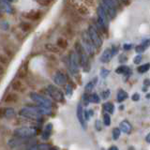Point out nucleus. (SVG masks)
<instances>
[{
	"mask_svg": "<svg viewBox=\"0 0 150 150\" xmlns=\"http://www.w3.org/2000/svg\"><path fill=\"white\" fill-rule=\"evenodd\" d=\"M100 6L105 11L109 20H114L117 15V11L123 9V4L120 0H100Z\"/></svg>",
	"mask_w": 150,
	"mask_h": 150,
	"instance_id": "nucleus-1",
	"label": "nucleus"
},
{
	"mask_svg": "<svg viewBox=\"0 0 150 150\" xmlns=\"http://www.w3.org/2000/svg\"><path fill=\"white\" fill-rule=\"evenodd\" d=\"M74 51L77 54L80 66L86 72L90 70V62H89V56L86 53V51L83 48V46L80 41H76L74 43Z\"/></svg>",
	"mask_w": 150,
	"mask_h": 150,
	"instance_id": "nucleus-2",
	"label": "nucleus"
},
{
	"mask_svg": "<svg viewBox=\"0 0 150 150\" xmlns=\"http://www.w3.org/2000/svg\"><path fill=\"white\" fill-rule=\"evenodd\" d=\"M38 132V129L32 126H23L13 130V137L19 139H29L35 136Z\"/></svg>",
	"mask_w": 150,
	"mask_h": 150,
	"instance_id": "nucleus-3",
	"label": "nucleus"
},
{
	"mask_svg": "<svg viewBox=\"0 0 150 150\" xmlns=\"http://www.w3.org/2000/svg\"><path fill=\"white\" fill-rule=\"evenodd\" d=\"M66 62H67L68 69L69 72L73 76H77L80 71V64L77 57V54L74 50H70L68 56L66 57Z\"/></svg>",
	"mask_w": 150,
	"mask_h": 150,
	"instance_id": "nucleus-4",
	"label": "nucleus"
},
{
	"mask_svg": "<svg viewBox=\"0 0 150 150\" xmlns=\"http://www.w3.org/2000/svg\"><path fill=\"white\" fill-rule=\"evenodd\" d=\"M65 2H66V5H67V7L72 8L73 11H75L83 17L87 16L90 14V11H89L88 7H86V5L83 4L82 2L78 1V0H66Z\"/></svg>",
	"mask_w": 150,
	"mask_h": 150,
	"instance_id": "nucleus-5",
	"label": "nucleus"
},
{
	"mask_svg": "<svg viewBox=\"0 0 150 150\" xmlns=\"http://www.w3.org/2000/svg\"><path fill=\"white\" fill-rule=\"evenodd\" d=\"M81 40H82V46L83 48L86 51V53L87 54L88 56L90 57H93L94 54H95L96 52V48L94 46L93 42L91 41L90 38H89V35L87 33V30H83L81 33Z\"/></svg>",
	"mask_w": 150,
	"mask_h": 150,
	"instance_id": "nucleus-6",
	"label": "nucleus"
},
{
	"mask_svg": "<svg viewBox=\"0 0 150 150\" xmlns=\"http://www.w3.org/2000/svg\"><path fill=\"white\" fill-rule=\"evenodd\" d=\"M87 33H88L91 41L93 42L94 46H95L96 50H100V47L102 46V43H103L102 37L100 34V32L96 29V27L94 26L92 23H90L87 27Z\"/></svg>",
	"mask_w": 150,
	"mask_h": 150,
	"instance_id": "nucleus-7",
	"label": "nucleus"
},
{
	"mask_svg": "<svg viewBox=\"0 0 150 150\" xmlns=\"http://www.w3.org/2000/svg\"><path fill=\"white\" fill-rule=\"evenodd\" d=\"M19 115L23 117V118L30 119V120H39L41 116L32 106L22 108V109L19 111Z\"/></svg>",
	"mask_w": 150,
	"mask_h": 150,
	"instance_id": "nucleus-8",
	"label": "nucleus"
},
{
	"mask_svg": "<svg viewBox=\"0 0 150 150\" xmlns=\"http://www.w3.org/2000/svg\"><path fill=\"white\" fill-rule=\"evenodd\" d=\"M46 92L49 95V97L51 98H53L54 100L57 101V102H61V103H63L65 101L64 94L62 93V91H61L60 89H58L56 86H53V84H49V86H47Z\"/></svg>",
	"mask_w": 150,
	"mask_h": 150,
	"instance_id": "nucleus-9",
	"label": "nucleus"
},
{
	"mask_svg": "<svg viewBox=\"0 0 150 150\" xmlns=\"http://www.w3.org/2000/svg\"><path fill=\"white\" fill-rule=\"evenodd\" d=\"M29 97L33 101L37 103L38 105L48 107V108H52V105H53V103H52V101L50 100H48L46 97L40 95V94H39V93L31 92Z\"/></svg>",
	"mask_w": 150,
	"mask_h": 150,
	"instance_id": "nucleus-10",
	"label": "nucleus"
},
{
	"mask_svg": "<svg viewBox=\"0 0 150 150\" xmlns=\"http://www.w3.org/2000/svg\"><path fill=\"white\" fill-rule=\"evenodd\" d=\"M65 11H66V15L69 18V22L73 23L74 25H77L82 23L83 21V16H81L80 14H78L75 11H73L72 8H70L69 7L65 8Z\"/></svg>",
	"mask_w": 150,
	"mask_h": 150,
	"instance_id": "nucleus-11",
	"label": "nucleus"
},
{
	"mask_svg": "<svg viewBox=\"0 0 150 150\" xmlns=\"http://www.w3.org/2000/svg\"><path fill=\"white\" fill-rule=\"evenodd\" d=\"M53 79H54V83L58 86H65L68 82L67 75L63 71H61V70H57V71L54 73Z\"/></svg>",
	"mask_w": 150,
	"mask_h": 150,
	"instance_id": "nucleus-12",
	"label": "nucleus"
},
{
	"mask_svg": "<svg viewBox=\"0 0 150 150\" xmlns=\"http://www.w3.org/2000/svg\"><path fill=\"white\" fill-rule=\"evenodd\" d=\"M76 114H77V118L79 120L80 125H81V127L83 129H86V119H84V116H83V108L82 102L78 103Z\"/></svg>",
	"mask_w": 150,
	"mask_h": 150,
	"instance_id": "nucleus-13",
	"label": "nucleus"
},
{
	"mask_svg": "<svg viewBox=\"0 0 150 150\" xmlns=\"http://www.w3.org/2000/svg\"><path fill=\"white\" fill-rule=\"evenodd\" d=\"M63 34L67 39H69V40L73 39L75 36V27H74L73 23H69V22L66 23L63 28Z\"/></svg>",
	"mask_w": 150,
	"mask_h": 150,
	"instance_id": "nucleus-14",
	"label": "nucleus"
},
{
	"mask_svg": "<svg viewBox=\"0 0 150 150\" xmlns=\"http://www.w3.org/2000/svg\"><path fill=\"white\" fill-rule=\"evenodd\" d=\"M11 88L15 92H19V93H25L26 90V87L25 86V84L23 83V82L20 79H16V80H14V81H12Z\"/></svg>",
	"mask_w": 150,
	"mask_h": 150,
	"instance_id": "nucleus-15",
	"label": "nucleus"
},
{
	"mask_svg": "<svg viewBox=\"0 0 150 150\" xmlns=\"http://www.w3.org/2000/svg\"><path fill=\"white\" fill-rule=\"evenodd\" d=\"M23 17L30 21H39L42 17V12L40 11H33L25 13V15H23Z\"/></svg>",
	"mask_w": 150,
	"mask_h": 150,
	"instance_id": "nucleus-16",
	"label": "nucleus"
},
{
	"mask_svg": "<svg viewBox=\"0 0 150 150\" xmlns=\"http://www.w3.org/2000/svg\"><path fill=\"white\" fill-rule=\"evenodd\" d=\"M19 95L15 92H11L7 94L6 96L4 97V102L5 103H8V104H11V103H16L19 100Z\"/></svg>",
	"mask_w": 150,
	"mask_h": 150,
	"instance_id": "nucleus-17",
	"label": "nucleus"
},
{
	"mask_svg": "<svg viewBox=\"0 0 150 150\" xmlns=\"http://www.w3.org/2000/svg\"><path fill=\"white\" fill-rule=\"evenodd\" d=\"M119 129L126 134H129L132 131V126L128 120H123L119 124Z\"/></svg>",
	"mask_w": 150,
	"mask_h": 150,
	"instance_id": "nucleus-18",
	"label": "nucleus"
},
{
	"mask_svg": "<svg viewBox=\"0 0 150 150\" xmlns=\"http://www.w3.org/2000/svg\"><path fill=\"white\" fill-rule=\"evenodd\" d=\"M115 73H117V74H124L127 78H129V76L131 75V73H132V71H131L130 68L128 67V66L121 65V66H119V67L115 69Z\"/></svg>",
	"mask_w": 150,
	"mask_h": 150,
	"instance_id": "nucleus-19",
	"label": "nucleus"
},
{
	"mask_svg": "<svg viewBox=\"0 0 150 150\" xmlns=\"http://www.w3.org/2000/svg\"><path fill=\"white\" fill-rule=\"evenodd\" d=\"M112 58V51L110 48H107L105 49L104 51H103V53L102 54L100 55V62L101 63H108V62H110L111 59Z\"/></svg>",
	"mask_w": 150,
	"mask_h": 150,
	"instance_id": "nucleus-20",
	"label": "nucleus"
},
{
	"mask_svg": "<svg viewBox=\"0 0 150 150\" xmlns=\"http://www.w3.org/2000/svg\"><path fill=\"white\" fill-rule=\"evenodd\" d=\"M52 129H53V125H52L51 123H48L45 127L43 130H42V133H41V139L44 140V141H47L50 136L52 134Z\"/></svg>",
	"mask_w": 150,
	"mask_h": 150,
	"instance_id": "nucleus-21",
	"label": "nucleus"
},
{
	"mask_svg": "<svg viewBox=\"0 0 150 150\" xmlns=\"http://www.w3.org/2000/svg\"><path fill=\"white\" fill-rule=\"evenodd\" d=\"M32 107L34 108V109L39 112L40 115H50L52 114L51 108L40 106V105H36V106H32Z\"/></svg>",
	"mask_w": 150,
	"mask_h": 150,
	"instance_id": "nucleus-22",
	"label": "nucleus"
},
{
	"mask_svg": "<svg viewBox=\"0 0 150 150\" xmlns=\"http://www.w3.org/2000/svg\"><path fill=\"white\" fill-rule=\"evenodd\" d=\"M27 74H28V68H27V64L26 63H23L20 69L18 70V77L20 79H25L27 77Z\"/></svg>",
	"mask_w": 150,
	"mask_h": 150,
	"instance_id": "nucleus-23",
	"label": "nucleus"
},
{
	"mask_svg": "<svg viewBox=\"0 0 150 150\" xmlns=\"http://www.w3.org/2000/svg\"><path fill=\"white\" fill-rule=\"evenodd\" d=\"M68 40L67 39H65V38L61 37V38H58L57 40H56V46L58 47L60 50H65L68 48Z\"/></svg>",
	"mask_w": 150,
	"mask_h": 150,
	"instance_id": "nucleus-24",
	"label": "nucleus"
},
{
	"mask_svg": "<svg viewBox=\"0 0 150 150\" xmlns=\"http://www.w3.org/2000/svg\"><path fill=\"white\" fill-rule=\"evenodd\" d=\"M129 95L124 89H119L118 92H117V95H116V100L118 102H122L124 101L126 98H128Z\"/></svg>",
	"mask_w": 150,
	"mask_h": 150,
	"instance_id": "nucleus-25",
	"label": "nucleus"
},
{
	"mask_svg": "<svg viewBox=\"0 0 150 150\" xmlns=\"http://www.w3.org/2000/svg\"><path fill=\"white\" fill-rule=\"evenodd\" d=\"M16 115V112L15 110L13 109L11 107H8V108H5V116L7 119H11L14 118Z\"/></svg>",
	"mask_w": 150,
	"mask_h": 150,
	"instance_id": "nucleus-26",
	"label": "nucleus"
},
{
	"mask_svg": "<svg viewBox=\"0 0 150 150\" xmlns=\"http://www.w3.org/2000/svg\"><path fill=\"white\" fill-rule=\"evenodd\" d=\"M102 107H103V110H104L107 114H114V112H115L114 103H112L110 101H107L102 105Z\"/></svg>",
	"mask_w": 150,
	"mask_h": 150,
	"instance_id": "nucleus-27",
	"label": "nucleus"
},
{
	"mask_svg": "<svg viewBox=\"0 0 150 150\" xmlns=\"http://www.w3.org/2000/svg\"><path fill=\"white\" fill-rule=\"evenodd\" d=\"M45 49L50 52V53H53V54H59L61 50L58 48L57 46L54 45V44H52V43H47L45 44Z\"/></svg>",
	"mask_w": 150,
	"mask_h": 150,
	"instance_id": "nucleus-28",
	"label": "nucleus"
},
{
	"mask_svg": "<svg viewBox=\"0 0 150 150\" xmlns=\"http://www.w3.org/2000/svg\"><path fill=\"white\" fill-rule=\"evenodd\" d=\"M20 29L23 32H29L32 30L33 25L31 23H28V22H21L20 23Z\"/></svg>",
	"mask_w": 150,
	"mask_h": 150,
	"instance_id": "nucleus-29",
	"label": "nucleus"
},
{
	"mask_svg": "<svg viewBox=\"0 0 150 150\" xmlns=\"http://www.w3.org/2000/svg\"><path fill=\"white\" fill-rule=\"evenodd\" d=\"M97 78H95L93 80V81H90V82H88L87 83H86V86H84V91H86V93H88L89 94V92H91L92 90H93V88H94V86H95V83H97Z\"/></svg>",
	"mask_w": 150,
	"mask_h": 150,
	"instance_id": "nucleus-30",
	"label": "nucleus"
},
{
	"mask_svg": "<svg viewBox=\"0 0 150 150\" xmlns=\"http://www.w3.org/2000/svg\"><path fill=\"white\" fill-rule=\"evenodd\" d=\"M89 102L92 103H100V96L96 93L89 94Z\"/></svg>",
	"mask_w": 150,
	"mask_h": 150,
	"instance_id": "nucleus-31",
	"label": "nucleus"
},
{
	"mask_svg": "<svg viewBox=\"0 0 150 150\" xmlns=\"http://www.w3.org/2000/svg\"><path fill=\"white\" fill-rule=\"evenodd\" d=\"M149 69H150V63H145L137 68L139 73H145V72H147Z\"/></svg>",
	"mask_w": 150,
	"mask_h": 150,
	"instance_id": "nucleus-32",
	"label": "nucleus"
},
{
	"mask_svg": "<svg viewBox=\"0 0 150 150\" xmlns=\"http://www.w3.org/2000/svg\"><path fill=\"white\" fill-rule=\"evenodd\" d=\"M37 2L41 7H49L54 3V0H37Z\"/></svg>",
	"mask_w": 150,
	"mask_h": 150,
	"instance_id": "nucleus-33",
	"label": "nucleus"
},
{
	"mask_svg": "<svg viewBox=\"0 0 150 150\" xmlns=\"http://www.w3.org/2000/svg\"><path fill=\"white\" fill-rule=\"evenodd\" d=\"M120 134H121V130L119 129V128H115L112 129V140H118L119 137H120Z\"/></svg>",
	"mask_w": 150,
	"mask_h": 150,
	"instance_id": "nucleus-34",
	"label": "nucleus"
},
{
	"mask_svg": "<svg viewBox=\"0 0 150 150\" xmlns=\"http://www.w3.org/2000/svg\"><path fill=\"white\" fill-rule=\"evenodd\" d=\"M65 89H66V95H68V96L71 95L73 92V86L70 83V82L67 83V84H66V86H65Z\"/></svg>",
	"mask_w": 150,
	"mask_h": 150,
	"instance_id": "nucleus-35",
	"label": "nucleus"
},
{
	"mask_svg": "<svg viewBox=\"0 0 150 150\" xmlns=\"http://www.w3.org/2000/svg\"><path fill=\"white\" fill-rule=\"evenodd\" d=\"M103 124L107 127H109L111 125V116L109 114H107V112H105V114L103 115Z\"/></svg>",
	"mask_w": 150,
	"mask_h": 150,
	"instance_id": "nucleus-36",
	"label": "nucleus"
},
{
	"mask_svg": "<svg viewBox=\"0 0 150 150\" xmlns=\"http://www.w3.org/2000/svg\"><path fill=\"white\" fill-rule=\"evenodd\" d=\"M78 1L82 2L83 4L86 5V7H95L96 6L95 0H78Z\"/></svg>",
	"mask_w": 150,
	"mask_h": 150,
	"instance_id": "nucleus-37",
	"label": "nucleus"
},
{
	"mask_svg": "<svg viewBox=\"0 0 150 150\" xmlns=\"http://www.w3.org/2000/svg\"><path fill=\"white\" fill-rule=\"evenodd\" d=\"M147 48L145 47L144 45H143L142 43L141 44H139V45H137L135 47V51H136V53H138V54H143L144 52L146 50Z\"/></svg>",
	"mask_w": 150,
	"mask_h": 150,
	"instance_id": "nucleus-38",
	"label": "nucleus"
},
{
	"mask_svg": "<svg viewBox=\"0 0 150 150\" xmlns=\"http://www.w3.org/2000/svg\"><path fill=\"white\" fill-rule=\"evenodd\" d=\"M0 64L1 65H8V59L5 54H0Z\"/></svg>",
	"mask_w": 150,
	"mask_h": 150,
	"instance_id": "nucleus-39",
	"label": "nucleus"
},
{
	"mask_svg": "<svg viewBox=\"0 0 150 150\" xmlns=\"http://www.w3.org/2000/svg\"><path fill=\"white\" fill-rule=\"evenodd\" d=\"M111 94V90L110 89H106V90H103L101 92V98H103V100H107L108 98H109Z\"/></svg>",
	"mask_w": 150,
	"mask_h": 150,
	"instance_id": "nucleus-40",
	"label": "nucleus"
},
{
	"mask_svg": "<svg viewBox=\"0 0 150 150\" xmlns=\"http://www.w3.org/2000/svg\"><path fill=\"white\" fill-rule=\"evenodd\" d=\"M82 98H83V105L87 106L88 103H89V94L88 93H84L83 95V97H82Z\"/></svg>",
	"mask_w": 150,
	"mask_h": 150,
	"instance_id": "nucleus-41",
	"label": "nucleus"
},
{
	"mask_svg": "<svg viewBox=\"0 0 150 150\" xmlns=\"http://www.w3.org/2000/svg\"><path fill=\"white\" fill-rule=\"evenodd\" d=\"M109 74H110V70H109V69H104V68H102V69H100V76H101L102 78H106Z\"/></svg>",
	"mask_w": 150,
	"mask_h": 150,
	"instance_id": "nucleus-42",
	"label": "nucleus"
},
{
	"mask_svg": "<svg viewBox=\"0 0 150 150\" xmlns=\"http://www.w3.org/2000/svg\"><path fill=\"white\" fill-rule=\"evenodd\" d=\"M111 51H112V56H115V54H117V53H118V50H119V47L117 46V45H112V47H111Z\"/></svg>",
	"mask_w": 150,
	"mask_h": 150,
	"instance_id": "nucleus-43",
	"label": "nucleus"
},
{
	"mask_svg": "<svg viewBox=\"0 0 150 150\" xmlns=\"http://www.w3.org/2000/svg\"><path fill=\"white\" fill-rule=\"evenodd\" d=\"M142 59H143V56L141 54L136 55L135 57L133 58V63L134 64H140L141 62H142Z\"/></svg>",
	"mask_w": 150,
	"mask_h": 150,
	"instance_id": "nucleus-44",
	"label": "nucleus"
},
{
	"mask_svg": "<svg viewBox=\"0 0 150 150\" xmlns=\"http://www.w3.org/2000/svg\"><path fill=\"white\" fill-rule=\"evenodd\" d=\"M127 60H128V56L124 54H121L120 56H119V62L120 63H125L127 62Z\"/></svg>",
	"mask_w": 150,
	"mask_h": 150,
	"instance_id": "nucleus-45",
	"label": "nucleus"
},
{
	"mask_svg": "<svg viewBox=\"0 0 150 150\" xmlns=\"http://www.w3.org/2000/svg\"><path fill=\"white\" fill-rule=\"evenodd\" d=\"M95 128H96V129L98 131H100L102 129V128H101V122L100 120H97L95 122Z\"/></svg>",
	"mask_w": 150,
	"mask_h": 150,
	"instance_id": "nucleus-46",
	"label": "nucleus"
},
{
	"mask_svg": "<svg viewBox=\"0 0 150 150\" xmlns=\"http://www.w3.org/2000/svg\"><path fill=\"white\" fill-rule=\"evenodd\" d=\"M132 47H133V44H131V43H125L123 45V49L125 51H129L132 49Z\"/></svg>",
	"mask_w": 150,
	"mask_h": 150,
	"instance_id": "nucleus-47",
	"label": "nucleus"
},
{
	"mask_svg": "<svg viewBox=\"0 0 150 150\" xmlns=\"http://www.w3.org/2000/svg\"><path fill=\"white\" fill-rule=\"evenodd\" d=\"M131 100L133 101H138L140 100V94L138 93H134L132 96H131Z\"/></svg>",
	"mask_w": 150,
	"mask_h": 150,
	"instance_id": "nucleus-48",
	"label": "nucleus"
},
{
	"mask_svg": "<svg viewBox=\"0 0 150 150\" xmlns=\"http://www.w3.org/2000/svg\"><path fill=\"white\" fill-rule=\"evenodd\" d=\"M142 44L144 45L146 48H148V47H150V39H146V40H144L143 42H142Z\"/></svg>",
	"mask_w": 150,
	"mask_h": 150,
	"instance_id": "nucleus-49",
	"label": "nucleus"
},
{
	"mask_svg": "<svg viewBox=\"0 0 150 150\" xmlns=\"http://www.w3.org/2000/svg\"><path fill=\"white\" fill-rule=\"evenodd\" d=\"M144 88H147L148 86H150V79L144 80Z\"/></svg>",
	"mask_w": 150,
	"mask_h": 150,
	"instance_id": "nucleus-50",
	"label": "nucleus"
},
{
	"mask_svg": "<svg viewBox=\"0 0 150 150\" xmlns=\"http://www.w3.org/2000/svg\"><path fill=\"white\" fill-rule=\"evenodd\" d=\"M5 116V108L0 107V119Z\"/></svg>",
	"mask_w": 150,
	"mask_h": 150,
	"instance_id": "nucleus-51",
	"label": "nucleus"
},
{
	"mask_svg": "<svg viewBox=\"0 0 150 150\" xmlns=\"http://www.w3.org/2000/svg\"><path fill=\"white\" fill-rule=\"evenodd\" d=\"M120 1H121L122 4L125 5V6H129V5L130 4V2H131V0H120Z\"/></svg>",
	"mask_w": 150,
	"mask_h": 150,
	"instance_id": "nucleus-52",
	"label": "nucleus"
},
{
	"mask_svg": "<svg viewBox=\"0 0 150 150\" xmlns=\"http://www.w3.org/2000/svg\"><path fill=\"white\" fill-rule=\"evenodd\" d=\"M4 73H5V69L3 66L0 64V75H3Z\"/></svg>",
	"mask_w": 150,
	"mask_h": 150,
	"instance_id": "nucleus-53",
	"label": "nucleus"
},
{
	"mask_svg": "<svg viewBox=\"0 0 150 150\" xmlns=\"http://www.w3.org/2000/svg\"><path fill=\"white\" fill-rule=\"evenodd\" d=\"M87 111V114L89 115V117H92L94 115V111L93 110H86Z\"/></svg>",
	"mask_w": 150,
	"mask_h": 150,
	"instance_id": "nucleus-54",
	"label": "nucleus"
},
{
	"mask_svg": "<svg viewBox=\"0 0 150 150\" xmlns=\"http://www.w3.org/2000/svg\"><path fill=\"white\" fill-rule=\"evenodd\" d=\"M108 150H119V149H118V147H117V146H115V145H112V146L108 148Z\"/></svg>",
	"mask_w": 150,
	"mask_h": 150,
	"instance_id": "nucleus-55",
	"label": "nucleus"
},
{
	"mask_svg": "<svg viewBox=\"0 0 150 150\" xmlns=\"http://www.w3.org/2000/svg\"><path fill=\"white\" fill-rule=\"evenodd\" d=\"M145 141H146L147 143L150 144V133H148V134L146 135V137H145Z\"/></svg>",
	"mask_w": 150,
	"mask_h": 150,
	"instance_id": "nucleus-56",
	"label": "nucleus"
},
{
	"mask_svg": "<svg viewBox=\"0 0 150 150\" xmlns=\"http://www.w3.org/2000/svg\"><path fill=\"white\" fill-rule=\"evenodd\" d=\"M49 150H58V149L56 148V147H51V148H50Z\"/></svg>",
	"mask_w": 150,
	"mask_h": 150,
	"instance_id": "nucleus-57",
	"label": "nucleus"
},
{
	"mask_svg": "<svg viewBox=\"0 0 150 150\" xmlns=\"http://www.w3.org/2000/svg\"><path fill=\"white\" fill-rule=\"evenodd\" d=\"M129 150H135V149H134L132 146H129Z\"/></svg>",
	"mask_w": 150,
	"mask_h": 150,
	"instance_id": "nucleus-58",
	"label": "nucleus"
},
{
	"mask_svg": "<svg viewBox=\"0 0 150 150\" xmlns=\"http://www.w3.org/2000/svg\"><path fill=\"white\" fill-rule=\"evenodd\" d=\"M119 109H120V110H123V109H124V106H123V105H121Z\"/></svg>",
	"mask_w": 150,
	"mask_h": 150,
	"instance_id": "nucleus-59",
	"label": "nucleus"
},
{
	"mask_svg": "<svg viewBox=\"0 0 150 150\" xmlns=\"http://www.w3.org/2000/svg\"><path fill=\"white\" fill-rule=\"evenodd\" d=\"M146 98H150V93L146 95Z\"/></svg>",
	"mask_w": 150,
	"mask_h": 150,
	"instance_id": "nucleus-60",
	"label": "nucleus"
},
{
	"mask_svg": "<svg viewBox=\"0 0 150 150\" xmlns=\"http://www.w3.org/2000/svg\"><path fill=\"white\" fill-rule=\"evenodd\" d=\"M8 2H11V1H13V0H8Z\"/></svg>",
	"mask_w": 150,
	"mask_h": 150,
	"instance_id": "nucleus-61",
	"label": "nucleus"
}]
</instances>
